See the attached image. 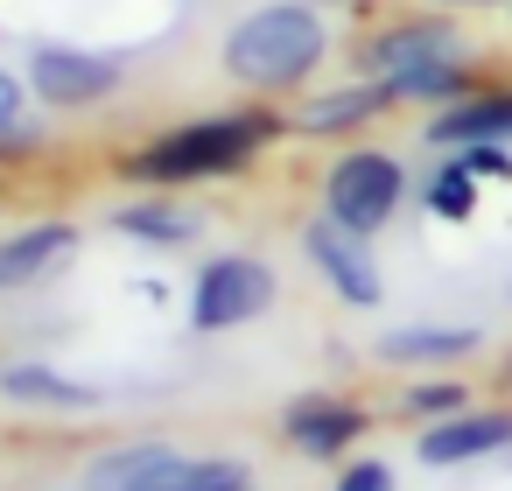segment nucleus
<instances>
[{"label":"nucleus","mask_w":512,"mask_h":491,"mask_svg":"<svg viewBox=\"0 0 512 491\" xmlns=\"http://www.w3.org/2000/svg\"><path fill=\"white\" fill-rule=\"evenodd\" d=\"M323 50H330V36L309 0H274V8H253L225 36V71L253 92H288L323 64Z\"/></svg>","instance_id":"1"},{"label":"nucleus","mask_w":512,"mask_h":491,"mask_svg":"<svg viewBox=\"0 0 512 491\" xmlns=\"http://www.w3.org/2000/svg\"><path fill=\"white\" fill-rule=\"evenodd\" d=\"M274 134H281L274 113H218V120H190V127L148 141L141 155H127V176H134V183H204V176H232V169H246Z\"/></svg>","instance_id":"2"},{"label":"nucleus","mask_w":512,"mask_h":491,"mask_svg":"<svg viewBox=\"0 0 512 491\" xmlns=\"http://www.w3.org/2000/svg\"><path fill=\"white\" fill-rule=\"evenodd\" d=\"M400 204H407V169H400V155H386V148H351V155H337L330 176H323V218H337V225H351V232H365V239L386 232Z\"/></svg>","instance_id":"3"},{"label":"nucleus","mask_w":512,"mask_h":491,"mask_svg":"<svg viewBox=\"0 0 512 491\" xmlns=\"http://www.w3.org/2000/svg\"><path fill=\"white\" fill-rule=\"evenodd\" d=\"M267 302H274V267L253 253H218V260H204V274L190 288V323L197 330H239V323L267 316Z\"/></svg>","instance_id":"4"},{"label":"nucleus","mask_w":512,"mask_h":491,"mask_svg":"<svg viewBox=\"0 0 512 491\" xmlns=\"http://www.w3.org/2000/svg\"><path fill=\"white\" fill-rule=\"evenodd\" d=\"M302 253H309V267H316L351 309H379V302H386V274H379L365 232H351V225H337V218H316V225L302 232Z\"/></svg>","instance_id":"5"},{"label":"nucleus","mask_w":512,"mask_h":491,"mask_svg":"<svg viewBox=\"0 0 512 491\" xmlns=\"http://www.w3.org/2000/svg\"><path fill=\"white\" fill-rule=\"evenodd\" d=\"M512 449V407H463V414H442L414 435V456L428 470H456V463H484Z\"/></svg>","instance_id":"6"},{"label":"nucleus","mask_w":512,"mask_h":491,"mask_svg":"<svg viewBox=\"0 0 512 491\" xmlns=\"http://www.w3.org/2000/svg\"><path fill=\"white\" fill-rule=\"evenodd\" d=\"M29 85H36V99L43 106H99V99H113L120 92V64L113 57H92V50H64V43H50V50H36V64H29Z\"/></svg>","instance_id":"7"},{"label":"nucleus","mask_w":512,"mask_h":491,"mask_svg":"<svg viewBox=\"0 0 512 491\" xmlns=\"http://www.w3.org/2000/svg\"><path fill=\"white\" fill-rule=\"evenodd\" d=\"M449 57H463V29L442 22V15H428V22H393V29H379V36L365 43V71H372V78H407V71H421V64H449Z\"/></svg>","instance_id":"8"},{"label":"nucleus","mask_w":512,"mask_h":491,"mask_svg":"<svg viewBox=\"0 0 512 491\" xmlns=\"http://www.w3.org/2000/svg\"><path fill=\"white\" fill-rule=\"evenodd\" d=\"M428 148H512V85H477L428 120Z\"/></svg>","instance_id":"9"},{"label":"nucleus","mask_w":512,"mask_h":491,"mask_svg":"<svg viewBox=\"0 0 512 491\" xmlns=\"http://www.w3.org/2000/svg\"><path fill=\"white\" fill-rule=\"evenodd\" d=\"M281 428H288V442H295L302 456H344V449L372 428V414L351 407V400H323V393H309V400H295V407L281 414Z\"/></svg>","instance_id":"10"},{"label":"nucleus","mask_w":512,"mask_h":491,"mask_svg":"<svg viewBox=\"0 0 512 491\" xmlns=\"http://www.w3.org/2000/svg\"><path fill=\"white\" fill-rule=\"evenodd\" d=\"M71 253H78V225H64V218L29 225V232H15V239H0V288H36V281L57 274Z\"/></svg>","instance_id":"11"},{"label":"nucleus","mask_w":512,"mask_h":491,"mask_svg":"<svg viewBox=\"0 0 512 491\" xmlns=\"http://www.w3.org/2000/svg\"><path fill=\"white\" fill-rule=\"evenodd\" d=\"M393 106H400V92H393L386 78H365V85H344V92L302 99L295 127H302V134H351V127H365V120H379V113H393Z\"/></svg>","instance_id":"12"},{"label":"nucleus","mask_w":512,"mask_h":491,"mask_svg":"<svg viewBox=\"0 0 512 491\" xmlns=\"http://www.w3.org/2000/svg\"><path fill=\"white\" fill-rule=\"evenodd\" d=\"M477 344H484V330H470V323H407V330L379 337V358H393V365H456Z\"/></svg>","instance_id":"13"},{"label":"nucleus","mask_w":512,"mask_h":491,"mask_svg":"<svg viewBox=\"0 0 512 491\" xmlns=\"http://www.w3.org/2000/svg\"><path fill=\"white\" fill-rule=\"evenodd\" d=\"M134 491H246V463H232V456H204V463H190V456H162Z\"/></svg>","instance_id":"14"},{"label":"nucleus","mask_w":512,"mask_h":491,"mask_svg":"<svg viewBox=\"0 0 512 491\" xmlns=\"http://www.w3.org/2000/svg\"><path fill=\"white\" fill-rule=\"evenodd\" d=\"M0 393H8V400H36V407H92L99 400L85 379H64L50 365H8V372H0Z\"/></svg>","instance_id":"15"},{"label":"nucleus","mask_w":512,"mask_h":491,"mask_svg":"<svg viewBox=\"0 0 512 491\" xmlns=\"http://www.w3.org/2000/svg\"><path fill=\"white\" fill-rule=\"evenodd\" d=\"M428 211L449 218V225H463V218L477 211V176L463 169V155H449V162L428 176Z\"/></svg>","instance_id":"16"},{"label":"nucleus","mask_w":512,"mask_h":491,"mask_svg":"<svg viewBox=\"0 0 512 491\" xmlns=\"http://www.w3.org/2000/svg\"><path fill=\"white\" fill-rule=\"evenodd\" d=\"M113 225H120V232H134V239H162V246L197 239V218H190V211H176V204H127Z\"/></svg>","instance_id":"17"},{"label":"nucleus","mask_w":512,"mask_h":491,"mask_svg":"<svg viewBox=\"0 0 512 491\" xmlns=\"http://www.w3.org/2000/svg\"><path fill=\"white\" fill-rule=\"evenodd\" d=\"M169 449L162 442H134V449H120V456H106V463H92V491H134L155 463H162Z\"/></svg>","instance_id":"18"},{"label":"nucleus","mask_w":512,"mask_h":491,"mask_svg":"<svg viewBox=\"0 0 512 491\" xmlns=\"http://www.w3.org/2000/svg\"><path fill=\"white\" fill-rule=\"evenodd\" d=\"M400 407H407V414H421V421H442V414H463V407H470V393H463L456 379H414Z\"/></svg>","instance_id":"19"},{"label":"nucleus","mask_w":512,"mask_h":491,"mask_svg":"<svg viewBox=\"0 0 512 491\" xmlns=\"http://www.w3.org/2000/svg\"><path fill=\"white\" fill-rule=\"evenodd\" d=\"M456 155H463V169L477 183H505L512 176V148H456Z\"/></svg>","instance_id":"20"},{"label":"nucleus","mask_w":512,"mask_h":491,"mask_svg":"<svg viewBox=\"0 0 512 491\" xmlns=\"http://www.w3.org/2000/svg\"><path fill=\"white\" fill-rule=\"evenodd\" d=\"M330 491H400V484H393V470H386V463H351Z\"/></svg>","instance_id":"21"},{"label":"nucleus","mask_w":512,"mask_h":491,"mask_svg":"<svg viewBox=\"0 0 512 491\" xmlns=\"http://www.w3.org/2000/svg\"><path fill=\"white\" fill-rule=\"evenodd\" d=\"M15 113H22V92H15V78H8V71H0V127H8Z\"/></svg>","instance_id":"22"},{"label":"nucleus","mask_w":512,"mask_h":491,"mask_svg":"<svg viewBox=\"0 0 512 491\" xmlns=\"http://www.w3.org/2000/svg\"><path fill=\"white\" fill-rule=\"evenodd\" d=\"M435 8H512V0H435Z\"/></svg>","instance_id":"23"},{"label":"nucleus","mask_w":512,"mask_h":491,"mask_svg":"<svg viewBox=\"0 0 512 491\" xmlns=\"http://www.w3.org/2000/svg\"><path fill=\"white\" fill-rule=\"evenodd\" d=\"M505 379H512V351H505Z\"/></svg>","instance_id":"24"},{"label":"nucleus","mask_w":512,"mask_h":491,"mask_svg":"<svg viewBox=\"0 0 512 491\" xmlns=\"http://www.w3.org/2000/svg\"><path fill=\"white\" fill-rule=\"evenodd\" d=\"M323 8H337V0H323Z\"/></svg>","instance_id":"25"}]
</instances>
